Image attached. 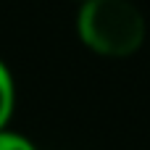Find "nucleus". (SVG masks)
<instances>
[{"label":"nucleus","mask_w":150,"mask_h":150,"mask_svg":"<svg viewBox=\"0 0 150 150\" xmlns=\"http://www.w3.org/2000/svg\"><path fill=\"white\" fill-rule=\"evenodd\" d=\"M74 29L90 53L111 61L134 55L148 37V21L132 0H82Z\"/></svg>","instance_id":"1"},{"label":"nucleus","mask_w":150,"mask_h":150,"mask_svg":"<svg viewBox=\"0 0 150 150\" xmlns=\"http://www.w3.org/2000/svg\"><path fill=\"white\" fill-rule=\"evenodd\" d=\"M16 103H18V87L13 69L0 58V129H8L13 116H16Z\"/></svg>","instance_id":"2"},{"label":"nucleus","mask_w":150,"mask_h":150,"mask_svg":"<svg viewBox=\"0 0 150 150\" xmlns=\"http://www.w3.org/2000/svg\"><path fill=\"white\" fill-rule=\"evenodd\" d=\"M0 150H40V145L29 134L8 127V129H0Z\"/></svg>","instance_id":"3"}]
</instances>
